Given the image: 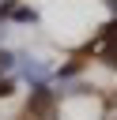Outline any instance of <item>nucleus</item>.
Masks as SVG:
<instances>
[{"mask_svg": "<svg viewBox=\"0 0 117 120\" xmlns=\"http://www.w3.org/2000/svg\"><path fill=\"white\" fill-rule=\"evenodd\" d=\"M106 38L113 41V45L106 49V64H113V68H117V26H109V30H106Z\"/></svg>", "mask_w": 117, "mask_h": 120, "instance_id": "obj_1", "label": "nucleus"}, {"mask_svg": "<svg viewBox=\"0 0 117 120\" xmlns=\"http://www.w3.org/2000/svg\"><path fill=\"white\" fill-rule=\"evenodd\" d=\"M0 68H11V56L8 52H0Z\"/></svg>", "mask_w": 117, "mask_h": 120, "instance_id": "obj_2", "label": "nucleus"}, {"mask_svg": "<svg viewBox=\"0 0 117 120\" xmlns=\"http://www.w3.org/2000/svg\"><path fill=\"white\" fill-rule=\"evenodd\" d=\"M4 94H11V82H8V79L0 82V98H4Z\"/></svg>", "mask_w": 117, "mask_h": 120, "instance_id": "obj_3", "label": "nucleus"}]
</instances>
